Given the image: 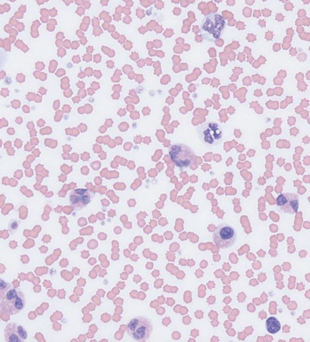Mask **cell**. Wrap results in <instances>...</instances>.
Listing matches in <instances>:
<instances>
[{
	"instance_id": "6da1fadb",
	"label": "cell",
	"mask_w": 310,
	"mask_h": 342,
	"mask_svg": "<svg viewBox=\"0 0 310 342\" xmlns=\"http://www.w3.org/2000/svg\"><path fill=\"white\" fill-rule=\"evenodd\" d=\"M226 26L224 18L217 13H210L204 16L200 27V33L203 38L213 42L223 34Z\"/></svg>"
},
{
	"instance_id": "7a4b0ae2",
	"label": "cell",
	"mask_w": 310,
	"mask_h": 342,
	"mask_svg": "<svg viewBox=\"0 0 310 342\" xmlns=\"http://www.w3.org/2000/svg\"><path fill=\"white\" fill-rule=\"evenodd\" d=\"M26 303L23 291L18 287L12 286L0 298L1 312L7 315H16L24 310Z\"/></svg>"
},
{
	"instance_id": "3957f363",
	"label": "cell",
	"mask_w": 310,
	"mask_h": 342,
	"mask_svg": "<svg viewBox=\"0 0 310 342\" xmlns=\"http://www.w3.org/2000/svg\"><path fill=\"white\" fill-rule=\"evenodd\" d=\"M153 325L149 318L144 315H138L131 318L126 325L127 334L134 340L143 342L150 337Z\"/></svg>"
},
{
	"instance_id": "277c9868",
	"label": "cell",
	"mask_w": 310,
	"mask_h": 342,
	"mask_svg": "<svg viewBox=\"0 0 310 342\" xmlns=\"http://www.w3.org/2000/svg\"><path fill=\"white\" fill-rule=\"evenodd\" d=\"M197 132L201 142L208 147L219 145L223 139V130L218 123L208 121L199 125Z\"/></svg>"
},
{
	"instance_id": "5b68a950",
	"label": "cell",
	"mask_w": 310,
	"mask_h": 342,
	"mask_svg": "<svg viewBox=\"0 0 310 342\" xmlns=\"http://www.w3.org/2000/svg\"><path fill=\"white\" fill-rule=\"evenodd\" d=\"M169 154L174 164L180 168L189 167L193 163L196 155L192 148L188 145L183 143H174L170 146Z\"/></svg>"
},
{
	"instance_id": "8992f818",
	"label": "cell",
	"mask_w": 310,
	"mask_h": 342,
	"mask_svg": "<svg viewBox=\"0 0 310 342\" xmlns=\"http://www.w3.org/2000/svg\"><path fill=\"white\" fill-rule=\"evenodd\" d=\"M237 233L234 228L227 223H221L215 229L213 233V241L219 248L232 247L235 243Z\"/></svg>"
},
{
	"instance_id": "52a82bcc",
	"label": "cell",
	"mask_w": 310,
	"mask_h": 342,
	"mask_svg": "<svg viewBox=\"0 0 310 342\" xmlns=\"http://www.w3.org/2000/svg\"><path fill=\"white\" fill-rule=\"evenodd\" d=\"M299 197L294 193L280 194L276 199V208L281 213L295 214L298 209Z\"/></svg>"
},
{
	"instance_id": "ba28073f",
	"label": "cell",
	"mask_w": 310,
	"mask_h": 342,
	"mask_svg": "<svg viewBox=\"0 0 310 342\" xmlns=\"http://www.w3.org/2000/svg\"><path fill=\"white\" fill-rule=\"evenodd\" d=\"M95 193L89 189L78 188L72 190L69 195L71 206L76 211L82 210L92 201Z\"/></svg>"
},
{
	"instance_id": "9c48e42d",
	"label": "cell",
	"mask_w": 310,
	"mask_h": 342,
	"mask_svg": "<svg viewBox=\"0 0 310 342\" xmlns=\"http://www.w3.org/2000/svg\"><path fill=\"white\" fill-rule=\"evenodd\" d=\"M3 334L7 342H24L28 337V333L24 327L16 322L7 324L3 331Z\"/></svg>"
},
{
	"instance_id": "30bf717a",
	"label": "cell",
	"mask_w": 310,
	"mask_h": 342,
	"mask_svg": "<svg viewBox=\"0 0 310 342\" xmlns=\"http://www.w3.org/2000/svg\"><path fill=\"white\" fill-rule=\"evenodd\" d=\"M265 326L269 333L275 334L280 330L281 324L275 317L271 316L266 320Z\"/></svg>"
},
{
	"instance_id": "8fae6325",
	"label": "cell",
	"mask_w": 310,
	"mask_h": 342,
	"mask_svg": "<svg viewBox=\"0 0 310 342\" xmlns=\"http://www.w3.org/2000/svg\"><path fill=\"white\" fill-rule=\"evenodd\" d=\"M20 224L21 221L20 220L14 218L10 220L8 223V228L10 234L14 235L16 233Z\"/></svg>"
},
{
	"instance_id": "7c38bea8",
	"label": "cell",
	"mask_w": 310,
	"mask_h": 342,
	"mask_svg": "<svg viewBox=\"0 0 310 342\" xmlns=\"http://www.w3.org/2000/svg\"><path fill=\"white\" fill-rule=\"evenodd\" d=\"M12 285L11 283L8 282L4 279H0V297L5 294V293L11 287Z\"/></svg>"
}]
</instances>
